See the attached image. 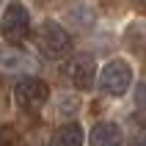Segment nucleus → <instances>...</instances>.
Wrapping results in <instances>:
<instances>
[{
    "instance_id": "0eeeda50",
    "label": "nucleus",
    "mask_w": 146,
    "mask_h": 146,
    "mask_svg": "<svg viewBox=\"0 0 146 146\" xmlns=\"http://www.w3.org/2000/svg\"><path fill=\"white\" fill-rule=\"evenodd\" d=\"M124 47L130 50L132 55H138L141 61H146V22L143 19H132L121 33Z\"/></svg>"
},
{
    "instance_id": "9b49d317",
    "label": "nucleus",
    "mask_w": 146,
    "mask_h": 146,
    "mask_svg": "<svg viewBox=\"0 0 146 146\" xmlns=\"http://www.w3.org/2000/svg\"><path fill=\"white\" fill-rule=\"evenodd\" d=\"M130 3L138 8V11H146V0H130Z\"/></svg>"
},
{
    "instance_id": "9d476101",
    "label": "nucleus",
    "mask_w": 146,
    "mask_h": 146,
    "mask_svg": "<svg viewBox=\"0 0 146 146\" xmlns=\"http://www.w3.org/2000/svg\"><path fill=\"white\" fill-rule=\"evenodd\" d=\"M135 108L138 110H146V83H138L135 86Z\"/></svg>"
},
{
    "instance_id": "7ed1b4c3",
    "label": "nucleus",
    "mask_w": 146,
    "mask_h": 146,
    "mask_svg": "<svg viewBox=\"0 0 146 146\" xmlns=\"http://www.w3.org/2000/svg\"><path fill=\"white\" fill-rule=\"evenodd\" d=\"M14 102L25 116H39L50 102V86L36 74H22L14 86Z\"/></svg>"
},
{
    "instance_id": "ddd939ff",
    "label": "nucleus",
    "mask_w": 146,
    "mask_h": 146,
    "mask_svg": "<svg viewBox=\"0 0 146 146\" xmlns=\"http://www.w3.org/2000/svg\"><path fill=\"white\" fill-rule=\"evenodd\" d=\"M130 146H146V143H143V141H132Z\"/></svg>"
},
{
    "instance_id": "20e7f679",
    "label": "nucleus",
    "mask_w": 146,
    "mask_h": 146,
    "mask_svg": "<svg viewBox=\"0 0 146 146\" xmlns=\"http://www.w3.org/2000/svg\"><path fill=\"white\" fill-rule=\"evenodd\" d=\"M132 80H135V72H132L130 61L113 58V61H108L99 69V83L97 86L105 97H124L132 88Z\"/></svg>"
},
{
    "instance_id": "1a4fd4ad",
    "label": "nucleus",
    "mask_w": 146,
    "mask_h": 146,
    "mask_svg": "<svg viewBox=\"0 0 146 146\" xmlns=\"http://www.w3.org/2000/svg\"><path fill=\"white\" fill-rule=\"evenodd\" d=\"M77 110H80V102H77L74 94H61V97H58V113H55V119H64V113L74 116Z\"/></svg>"
},
{
    "instance_id": "f257e3e1",
    "label": "nucleus",
    "mask_w": 146,
    "mask_h": 146,
    "mask_svg": "<svg viewBox=\"0 0 146 146\" xmlns=\"http://www.w3.org/2000/svg\"><path fill=\"white\" fill-rule=\"evenodd\" d=\"M36 47L47 61H66L74 52V39L61 22L41 19L39 31H36Z\"/></svg>"
},
{
    "instance_id": "4468645a",
    "label": "nucleus",
    "mask_w": 146,
    "mask_h": 146,
    "mask_svg": "<svg viewBox=\"0 0 146 146\" xmlns=\"http://www.w3.org/2000/svg\"><path fill=\"white\" fill-rule=\"evenodd\" d=\"M141 141H143V143H146V132H143V138H141Z\"/></svg>"
},
{
    "instance_id": "6e6552de",
    "label": "nucleus",
    "mask_w": 146,
    "mask_h": 146,
    "mask_svg": "<svg viewBox=\"0 0 146 146\" xmlns=\"http://www.w3.org/2000/svg\"><path fill=\"white\" fill-rule=\"evenodd\" d=\"M86 143V130L77 121H64L52 132V146H83Z\"/></svg>"
},
{
    "instance_id": "f8f14e48",
    "label": "nucleus",
    "mask_w": 146,
    "mask_h": 146,
    "mask_svg": "<svg viewBox=\"0 0 146 146\" xmlns=\"http://www.w3.org/2000/svg\"><path fill=\"white\" fill-rule=\"evenodd\" d=\"M39 6H55V3H61V0H36Z\"/></svg>"
},
{
    "instance_id": "f03ea898",
    "label": "nucleus",
    "mask_w": 146,
    "mask_h": 146,
    "mask_svg": "<svg viewBox=\"0 0 146 146\" xmlns=\"http://www.w3.org/2000/svg\"><path fill=\"white\" fill-rule=\"evenodd\" d=\"M0 31H3L6 44H11V47H19L22 41H28L33 33L31 8L22 0H8L3 8V17H0Z\"/></svg>"
},
{
    "instance_id": "423d86ee",
    "label": "nucleus",
    "mask_w": 146,
    "mask_h": 146,
    "mask_svg": "<svg viewBox=\"0 0 146 146\" xmlns=\"http://www.w3.org/2000/svg\"><path fill=\"white\" fill-rule=\"evenodd\" d=\"M88 146H124V130L119 121H97L88 132Z\"/></svg>"
},
{
    "instance_id": "39448f33",
    "label": "nucleus",
    "mask_w": 146,
    "mask_h": 146,
    "mask_svg": "<svg viewBox=\"0 0 146 146\" xmlns=\"http://www.w3.org/2000/svg\"><path fill=\"white\" fill-rule=\"evenodd\" d=\"M61 77L77 91H91L99 83V66L91 55H72L61 64Z\"/></svg>"
}]
</instances>
